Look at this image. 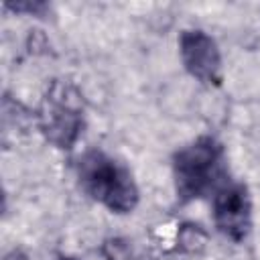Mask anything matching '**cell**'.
<instances>
[{
	"label": "cell",
	"mask_w": 260,
	"mask_h": 260,
	"mask_svg": "<svg viewBox=\"0 0 260 260\" xmlns=\"http://www.w3.org/2000/svg\"><path fill=\"white\" fill-rule=\"evenodd\" d=\"M81 189L114 213H130L138 205V187L130 171L102 150L85 152L77 162Z\"/></svg>",
	"instance_id": "1"
},
{
	"label": "cell",
	"mask_w": 260,
	"mask_h": 260,
	"mask_svg": "<svg viewBox=\"0 0 260 260\" xmlns=\"http://www.w3.org/2000/svg\"><path fill=\"white\" fill-rule=\"evenodd\" d=\"M37 126L41 134L57 148L69 150L77 142L83 128V100L75 85L55 79L37 110Z\"/></svg>",
	"instance_id": "2"
},
{
	"label": "cell",
	"mask_w": 260,
	"mask_h": 260,
	"mask_svg": "<svg viewBox=\"0 0 260 260\" xmlns=\"http://www.w3.org/2000/svg\"><path fill=\"white\" fill-rule=\"evenodd\" d=\"M223 148L211 136H201L183 146L173 158L175 187L183 201L203 197L217 187L223 167Z\"/></svg>",
	"instance_id": "3"
},
{
	"label": "cell",
	"mask_w": 260,
	"mask_h": 260,
	"mask_svg": "<svg viewBox=\"0 0 260 260\" xmlns=\"http://www.w3.org/2000/svg\"><path fill=\"white\" fill-rule=\"evenodd\" d=\"M252 205L248 189L242 183H225L215 189L213 221L215 228L230 240L242 242L252 225Z\"/></svg>",
	"instance_id": "4"
},
{
	"label": "cell",
	"mask_w": 260,
	"mask_h": 260,
	"mask_svg": "<svg viewBox=\"0 0 260 260\" xmlns=\"http://www.w3.org/2000/svg\"><path fill=\"white\" fill-rule=\"evenodd\" d=\"M179 53L189 75L207 85L221 83V55L215 41L203 30H183L179 37Z\"/></svg>",
	"instance_id": "5"
},
{
	"label": "cell",
	"mask_w": 260,
	"mask_h": 260,
	"mask_svg": "<svg viewBox=\"0 0 260 260\" xmlns=\"http://www.w3.org/2000/svg\"><path fill=\"white\" fill-rule=\"evenodd\" d=\"M102 254L106 256V260H144L138 254V250L132 246V242H128L124 238L106 240L102 246Z\"/></svg>",
	"instance_id": "6"
},
{
	"label": "cell",
	"mask_w": 260,
	"mask_h": 260,
	"mask_svg": "<svg viewBox=\"0 0 260 260\" xmlns=\"http://www.w3.org/2000/svg\"><path fill=\"white\" fill-rule=\"evenodd\" d=\"M4 260H28V256H26L22 250H16V248H14V250H10V252L4 256Z\"/></svg>",
	"instance_id": "7"
},
{
	"label": "cell",
	"mask_w": 260,
	"mask_h": 260,
	"mask_svg": "<svg viewBox=\"0 0 260 260\" xmlns=\"http://www.w3.org/2000/svg\"><path fill=\"white\" fill-rule=\"evenodd\" d=\"M57 260H77V258H71V256H59Z\"/></svg>",
	"instance_id": "8"
}]
</instances>
